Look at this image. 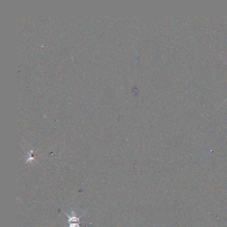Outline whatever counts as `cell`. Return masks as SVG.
I'll list each match as a JSON object with an SVG mask.
<instances>
[{"instance_id": "obj_1", "label": "cell", "mask_w": 227, "mask_h": 227, "mask_svg": "<svg viewBox=\"0 0 227 227\" xmlns=\"http://www.w3.org/2000/svg\"><path fill=\"white\" fill-rule=\"evenodd\" d=\"M67 223L69 224V227H81L80 226V222H67Z\"/></svg>"}]
</instances>
